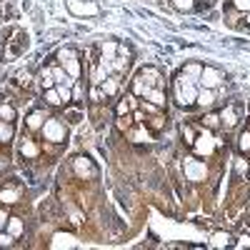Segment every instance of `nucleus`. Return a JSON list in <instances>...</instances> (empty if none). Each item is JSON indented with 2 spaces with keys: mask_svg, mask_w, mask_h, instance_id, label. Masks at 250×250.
<instances>
[{
  "mask_svg": "<svg viewBox=\"0 0 250 250\" xmlns=\"http://www.w3.org/2000/svg\"><path fill=\"white\" fill-rule=\"evenodd\" d=\"M200 73H203V65H198V62H190V65H185L183 68V75L185 78H190V80H200Z\"/></svg>",
  "mask_w": 250,
  "mask_h": 250,
  "instance_id": "412c9836",
  "label": "nucleus"
},
{
  "mask_svg": "<svg viewBox=\"0 0 250 250\" xmlns=\"http://www.w3.org/2000/svg\"><path fill=\"white\" fill-rule=\"evenodd\" d=\"M100 88H103V98L105 95H115L120 90V83H118V75H108L105 80L100 83Z\"/></svg>",
  "mask_w": 250,
  "mask_h": 250,
  "instance_id": "9b49d317",
  "label": "nucleus"
},
{
  "mask_svg": "<svg viewBox=\"0 0 250 250\" xmlns=\"http://www.w3.org/2000/svg\"><path fill=\"white\" fill-rule=\"evenodd\" d=\"M5 225H8V213H5V210H0V230H3Z\"/></svg>",
  "mask_w": 250,
  "mask_h": 250,
  "instance_id": "58836bf2",
  "label": "nucleus"
},
{
  "mask_svg": "<svg viewBox=\"0 0 250 250\" xmlns=\"http://www.w3.org/2000/svg\"><path fill=\"white\" fill-rule=\"evenodd\" d=\"M43 138L45 140H50V143H62L65 140V125H62L58 118H45V123H43Z\"/></svg>",
  "mask_w": 250,
  "mask_h": 250,
  "instance_id": "f03ea898",
  "label": "nucleus"
},
{
  "mask_svg": "<svg viewBox=\"0 0 250 250\" xmlns=\"http://www.w3.org/2000/svg\"><path fill=\"white\" fill-rule=\"evenodd\" d=\"M238 150H240L243 155H250V130H243V133L238 135Z\"/></svg>",
  "mask_w": 250,
  "mask_h": 250,
  "instance_id": "4be33fe9",
  "label": "nucleus"
},
{
  "mask_svg": "<svg viewBox=\"0 0 250 250\" xmlns=\"http://www.w3.org/2000/svg\"><path fill=\"white\" fill-rule=\"evenodd\" d=\"M45 103H48V105H62V98H60L58 88H50V90H45Z\"/></svg>",
  "mask_w": 250,
  "mask_h": 250,
  "instance_id": "bb28decb",
  "label": "nucleus"
},
{
  "mask_svg": "<svg viewBox=\"0 0 250 250\" xmlns=\"http://www.w3.org/2000/svg\"><path fill=\"white\" fill-rule=\"evenodd\" d=\"M150 128H153V130H160V128H163V118H153V120H150Z\"/></svg>",
  "mask_w": 250,
  "mask_h": 250,
  "instance_id": "4c0bfd02",
  "label": "nucleus"
},
{
  "mask_svg": "<svg viewBox=\"0 0 250 250\" xmlns=\"http://www.w3.org/2000/svg\"><path fill=\"white\" fill-rule=\"evenodd\" d=\"M183 138H185V143H195V133H193V128H190V125H185V128H183Z\"/></svg>",
  "mask_w": 250,
  "mask_h": 250,
  "instance_id": "473e14b6",
  "label": "nucleus"
},
{
  "mask_svg": "<svg viewBox=\"0 0 250 250\" xmlns=\"http://www.w3.org/2000/svg\"><path fill=\"white\" fill-rule=\"evenodd\" d=\"M198 105L200 108H210L213 105V103H215V93L213 90H208V88H203V90H198Z\"/></svg>",
  "mask_w": 250,
  "mask_h": 250,
  "instance_id": "2eb2a0df",
  "label": "nucleus"
},
{
  "mask_svg": "<svg viewBox=\"0 0 250 250\" xmlns=\"http://www.w3.org/2000/svg\"><path fill=\"white\" fill-rule=\"evenodd\" d=\"M13 240H15V235H10V233H0V248H10Z\"/></svg>",
  "mask_w": 250,
  "mask_h": 250,
  "instance_id": "2f4dec72",
  "label": "nucleus"
},
{
  "mask_svg": "<svg viewBox=\"0 0 250 250\" xmlns=\"http://www.w3.org/2000/svg\"><path fill=\"white\" fill-rule=\"evenodd\" d=\"M215 145H218V140L213 138V133H200V135H195V143H193V148H195V153L198 155H213V150H215Z\"/></svg>",
  "mask_w": 250,
  "mask_h": 250,
  "instance_id": "20e7f679",
  "label": "nucleus"
},
{
  "mask_svg": "<svg viewBox=\"0 0 250 250\" xmlns=\"http://www.w3.org/2000/svg\"><path fill=\"white\" fill-rule=\"evenodd\" d=\"M0 120H8V123L15 120V108L10 103H0Z\"/></svg>",
  "mask_w": 250,
  "mask_h": 250,
  "instance_id": "393cba45",
  "label": "nucleus"
},
{
  "mask_svg": "<svg viewBox=\"0 0 250 250\" xmlns=\"http://www.w3.org/2000/svg\"><path fill=\"white\" fill-rule=\"evenodd\" d=\"M3 168H5V160H3V158H0V173H3Z\"/></svg>",
  "mask_w": 250,
  "mask_h": 250,
  "instance_id": "ea45409f",
  "label": "nucleus"
},
{
  "mask_svg": "<svg viewBox=\"0 0 250 250\" xmlns=\"http://www.w3.org/2000/svg\"><path fill=\"white\" fill-rule=\"evenodd\" d=\"M20 153H23L25 158H38V145L33 143V140H23V145H20Z\"/></svg>",
  "mask_w": 250,
  "mask_h": 250,
  "instance_id": "5701e85b",
  "label": "nucleus"
},
{
  "mask_svg": "<svg viewBox=\"0 0 250 250\" xmlns=\"http://www.w3.org/2000/svg\"><path fill=\"white\" fill-rule=\"evenodd\" d=\"M50 73H53V78L58 80V83H62V85H73V83H75V78H70L68 73H65V68H62V65H55V68H50Z\"/></svg>",
  "mask_w": 250,
  "mask_h": 250,
  "instance_id": "4468645a",
  "label": "nucleus"
},
{
  "mask_svg": "<svg viewBox=\"0 0 250 250\" xmlns=\"http://www.w3.org/2000/svg\"><path fill=\"white\" fill-rule=\"evenodd\" d=\"M173 8L185 13V10H193L195 8V0H173Z\"/></svg>",
  "mask_w": 250,
  "mask_h": 250,
  "instance_id": "cd10ccee",
  "label": "nucleus"
},
{
  "mask_svg": "<svg viewBox=\"0 0 250 250\" xmlns=\"http://www.w3.org/2000/svg\"><path fill=\"white\" fill-rule=\"evenodd\" d=\"M65 5L73 15H98L95 3H80V0H65Z\"/></svg>",
  "mask_w": 250,
  "mask_h": 250,
  "instance_id": "423d86ee",
  "label": "nucleus"
},
{
  "mask_svg": "<svg viewBox=\"0 0 250 250\" xmlns=\"http://www.w3.org/2000/svg\"><path fill=\"white\" fill-rule=\"evenodd\" d=\"M183 173H185L188 180H193V183H200V180L208 178L205 163H200V160H195V158H185V163H183Z\"/></svg>",
  "mask_w": 250,
  "mask_h": 250,
  "instance_id": "7ed1b4c3",
  "label": "nucleus"
},
{
  "mask_svg": "<svg viewBox=\"0 0 250 250\" xmlns=\"http://www.w3.org/2000/svg\"><path fill=\"white\" fill-rule=\"evenodd\" d=\"M203 123L208 125V128H218V125H220V115L210 113V115H205V118H203Z\"/></svg>",
  "mask_w": 250,
  "mask_h": 250,
  "instance_id": "c756f323",
  "label": "nucleus"
},
{
  "mask_svg": "<svg viewBox=\"0 0 250 250\" xmlns=\"http://www.w3.org/2000/svg\"><path fill=\"white\" fill-rule=\"evenodd\" d=\"M145 100H150L153 105H158V108H165V93L160 88H150L148 93H145Z\"/></svg>",
  "mask_w": 250,
  "mask_h": 250,
  "instance_id": "dca6fc26",
  "label": "nucleus"
},
{
  "mask_svg": "<svg viewBox=\"0 0 250 250\" xmlns=\"http://www.w3.org/2000/svg\"><path fill=\"white\" fill-rule=\"evenodd\" d=\"M140 108H143V110H148V113H158V110H160L158 105H153V103H148L145 98H143V103H140Z\"/></svg>",
  "mask_w": 250,
  "mask_h": 250,
  "instance_id": "f704fd0d",
  "label": "nucleus"
},
{
  "mask_svg": "<svg viewBox=\"0 0 250 250\" xmlns=\"http://www.w3.org/2000/svg\"><path fill=\"white\" fill-rule=\"evenodd\" d=\"M245 23L250 25V13H245Z\"/></svg>",
  "mask_w": 250,
  "mask_h": 250,
  "instance_id": "a19ab883",
  "label": "nucleus"
},
{
  "mask_svg": "<svg viewBox=\"0 0 250 250\" xmlns=\"http://www.w3.org/2000/svg\"><path fill=\"white\" fill-rule=\"evenodd\" d=\"M15 138V128H13V123L8 120H0V143H8Z\"/></svg>",
  "mask_w": 250,
  "mask_h": 250,
  "instance_id": "f3484780",
  "label": "nucleus"
},
{
  "mask_svg": "<svg viewBox=\"0 0 250 250\" xmlns=\"http://www.w3.org/2000/svg\"><path fill=\"white\" fill-rule=\"evenodd\" d=\"M58 93H60V98H62V103H68V100H73V93H70V88L68 85H62V83H58Z\"/></svg>",
  "mask_w": 250,
  "mask_h": 250,
  "instance_id": "c85d7f7f",
  "label": "nucleus"
},
{
  "mask_svg": "<svg viewBox=\"0 0 250 250\" xmlns=\"http://www.w3.org/2000/svg\"><path fill=\"white\" fill-rule=\"evenodd\" d=\"M50 248H80V240H75V235H68V233H55L53 240H50Z\"/></svg>",
  "mask_w": 250,
  "mask_h": 250,
  "instance_id": "6e6552de",
  "label": "nucleus"
},
{
  "mask_svg": "<svg viewBox=\"0 0 250 250\" xmlns=\"http://www.w3.org/2000/svg\"><path fill=\"white\" fill-rule=\"evenodd\" d=\"M40 85H43V90H50V88H55V78H53L50 68H45L43 73H40Z\"/></svg>",
  "mask_w": 250,
  "mask_h": 250,
  "instance_id": "b1692460",
  "label": "nucleus"
},
{
  "mask_svg": "<svg viewBox=\"0 0 250 250\" xmlns=\"http://www.w3.org/2000/svg\"><path fill=\"white\" fill-rule=\"evenodd\" d=\"M18 200H20V190H18V188H3V190H0V203H3V205H13Z\"/></svg>",
  "mask_w": 250,
  "mask_h": 250,
  "instance_id": "ddd939ff",
  "label": "nucleus"
},
{
  "mask_svg": "<svg viewBox=\"0 0 250 250\" xmlns=\"http://www.w3.org/2000/svg\"><path fill=\"white\" fill-rule=\"evenodd\" d=\"M28 128H33V130H38V128H43V123H45V113H40V110H35V113H30L28 118Z\"/></svg>",
  "mask_w": 250,
  "mask_h": 250,
  "instance_id": "6ab92c4d",
  "label": "nucleus"
},
{
  "mask_svg": "<svg viewBox=\"0 0 250 250\" xmlns=\"http://www.w3.org/2000/svg\"><path fill=\"white\" fill-rule=\"evenodd\" d=\"M118 43H115V40H105V43H103V58H100V62H103V65H108L110 68V62L115 60V53H118Z\"/></svg>",
  "mask_w": 250,
  "mask_h": 250,
  "instance_id": "9d476101",
  "label": "nucleus"
},
{
  "mask_svg": "<svg viewBox=\"0 0 250 250\" xmlns=\"http://www.w3.org/2000/svg\"><path fill=\"white\" fill-rule=\"evenodd\" d=\"M200 85L203 88H208V90H215L218 85H220V83H223V75H220V70L218 68H210V65H208V68H203V73H200Z\"/></svg>",
  "mask_w": 250,
  "mask_h": 250,
  "instance_id": "39448f33",
  "label": "nucleus"
},
{
  "mask_svg": "<svg viewBox=\"0 0 250 250\" xmlns=\"http://www.w3.org/2000/svg\"><path fill=\"white\" fill-rule=\"evenodd\" d=\"M5 228H8V233L15 235V238L23 235V230H25V225H23V220H20V218H8V225Z\"/></svg>",
  "mask_w": 250,
  "mask_h": 250,
  "instance_id": "a211bd4d",
  "label": "nucleus"
},
{
  "mask_svg": "<svg viewBox=\"0 0 250 250\" xmlns=\"http://www.w3.org/2000/svg\"><path fill=\"white\" fill-rule=\"evenodd\" d=\"M128 110H130V103H128V100H120V103H118V108H115L118 115H128Z\"/></svg>",
  "mask_w": 250,
  "mask_h": 250,
  "instance_id": "72a5a7b5",
  "label": "nucleus"
},
{
  "mask_svg": "<svg viewBox=\"0 0 250 250\" xmlns=\"http://www.w3.org/2000/svg\"><path fill=\"white\" fill-rule=\"evenodd\" d=\"M198 90H200V88H198V83H195V80L180 75L178 85H175L178 105H180V108H190V105H195V100H198Z\"/></svg>",
  "mask_w": 250,
  "mask_h": 250,
  "instance_id": "f257e3e1",
  "label": "nucleus"
},
{
  "mask_svg": "<svg viewBox=\"0 0 250 250\" xmlns=\"http://www.w3.org/2000/svg\"><path fill=\"white\" fill-rule=\"evenodd\" d=\"M73 168H75V173L80 175V178H95V165L88 160V158H75L73 160Z\"/></svg>",
  "mask_w": 250,
  "mask_h": 250,
  "instance_id": "0eeeda50",
  "label": "nucleus"
},
{
  "mask_svg": "<svg viewBox=\"0 0 250 250\" xmlns=\"http://www.w3.org/2000/svg\"><path fill=\"white\" fill-rule=\"evenodd\" d=\"M128 125H130L128 115H118V128H120V130H125V128H128Z\"/></svg>",
  "mask_w": 250,
  "mask_h": 250,
  "instance_id": "e433bc0d",
  "label": "nucleus"
},
{
  "mask_svg": "<svg viewBox=\"0 0 250 250\" xmlns=\"http://www.w3.org/2000/svg\"><path fill=\"white\" fill-rule=\"evenodd\" d=\"M238 123V110L233 105H228L223 113H220V125H225V128H233V125Z\"/></svg>",
  "mask_w": 250,
  "mask_h": 250,
  "instance_id": "f8f14e48",
  "label": "nucleus"
},
{
  "mask_svg": "<svg viewBox=\"0 0 250 250\" xmlns=\"http://www.w3.org/2000/svg\"><path fill=\"white\" fill-rule=\"evenodd\" d=\"M233 8L240 13H250V0H233Z\"/></svg>",
  "mask_w": 250,
  "mask_h": 250,
  "instance_id": "7c9ffc66",
  "label": "nucleus"
},
{
  "mask_svg": "<svg viewBox=\"0 0 250 250\" xmlns=\"http://www.w3.org/2000/svg\"><path fill=\"white\" fill-rule=\"evenodd\" d=\"M143 140H150V133H148V130H143V128H140V130L135 133V143H143Z\"/></svg>",
  "mask_w": 250,
  "mask_h": 250,
  "instance_id": "c9c22d12",
  "label": "nucleus"
},
{
  "mask_svg": "<svg viewBox=\"0 0 250 250\" xmlns=\"http://www.w3.org/2000/svg\"><path fill=\"white\" fill-rule=\"evenodd\" d=\"M60 65L65 68V73H68L70 78H78V75H80V62H78V55H75V53H70L68 58H60Z\"/></svg>",
  "mask_w": 250,
  "mask_h": 250,
  "instance_id": "1a4fd4ad",
  "label": "nucleus"
},
{
  "mask_svg": "<svg viewBox=\"0 0 250 250\" xmlns=\"http://www.w3.org/2000/svg\"><path fill=\"white\" fill-rule=\"evenodd\" d=\"M230 235L228 233H213V238H210V248H228L230 245Z\"/></svg>",
  "mask_w": 250,
  "mask_h": 250,
  "instance_id": "aec40b11",
  "label": "nucleus"
},
{
  "mask_svg": "<svg viewBox=\"0 0 250 250\" xmlns=\"http://www.w3.org/2000/svg\"><path fill=\"white\" fill-rule=\"evenodd\" d=\"M233 165H235V173H238V175H248V170H250V165H248V160L243 158V153L233 158Z\"/></svg>",
  "mask_w": 250,
  "mask_h": 250,
  "instance_id": "a878e982",
  "label": "nucleus"
}]
</instances>
